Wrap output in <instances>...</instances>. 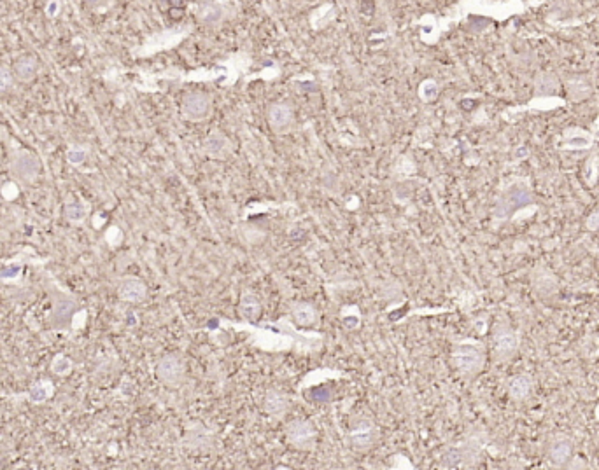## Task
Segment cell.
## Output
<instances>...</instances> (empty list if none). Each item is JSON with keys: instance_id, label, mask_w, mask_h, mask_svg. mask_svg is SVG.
I'll return each instance as SVG.
<instances>
[{"instance_id": "17", "label": "cell", "mask_w": 599, "mask_h": 470, "mask_svg": "<svg viewBox=\"0 0 599 470\" xmlns=\"http://www.w3.org/2000/svg\"><path fill=\"white\" fill-rule=\"evenodd\" d=\"M65 221L72 225H84L90 217V205L84 199H75V201L67 203L63 208Z\"/></svg>"}, {"instance_id": "22", "label": "cell", "mask_w": 599, "mask_h": 470, "mask_svg": "<svg viewBox=\"0 0 599 470\" xmlns=\"http://www.w3.org/2000/svg\"><path fill=\"white\" fill-rule=\"evenodd\" d=\"M37 75V60L23 56L14 63V77L20 82H30Z\"/></svg>"}, {"instance_id": "15", "label": "cell", "mask_w": 599, "mask_h": 470, "mask_svg": "<svg viewBox=\"0 0 599 470\" xmlns=\"http://www.w3.org/2000/svg\"><path fill=\"white\" fill-rule=\"evenodd\" d=\"M592 145V135L587 133L585 129L573 128L566 129L563 133V144L561 147L566 149V151H584Z\"/></svg>"}, {"instance_id": "28", "label": "cell", "mask_w": 599, "mask_h": 470, "mask_svg": "<svg viewBox=\"0 0 599 470\" xmlns=\"http://www.w3.org/2000/svg\"><path fill=\"white\" fill-rule=\"evenodd\" d=\"M20 196V187L16 182H4L2 190H0V198H4L5 201H12Z\"/></svg>"}, {"instance_id": "16", "label": "cell", "mask_w": 599, "mask_h": 470, "mask_svg": "<svg viewBox=\"0 0 599 470\" xmlns=\"http://www.w3.org/2000/svg\"><path fill=\"white\" fill-rule=\"evenodd\" d=\"M291 317H293V320L296 325H302V327L318 325V322H319L318 308L310 303L293 304V306H291Z\"/></svg>"}, {"instance_id": "9", "label": "cell", "mask_w": 599, "mask_h": 470, "mask_svg": "<svg viewBox=\"0 0 599 470\" xmlns=\"http://www.w3.org/2000/svg\"><path fill=\"white\" fill-rule=\"evenodd\" d=\"M211 109V98L205 93H202V91H191V93H188L183 98V103H180V112L191 123H200V121L207 119Z\"/></svg>"}, {"instance_id": "27", "label": "cell", "mask_w": 599, "mask_h": 470, "mask_svg": "<svg viewBox=\"0 0 599 470\" xmlns=\"http://www.w3.org/2000/svg\"><path fill=\"white\" fill-rule=\"evenodd\" d=\"M14 79L16 77L12 75V71L9 66L0 65V93L11 90L12 86H14Z\"/></svg>"}, {"instance_id": "12", "label": "cell", "mask_w": 599, "mask_h": 470, "mask_svg": "<svg viewBox=\"0 0 599 470\" xmlns=\"http://www.w3.org/2000/svg\"><path fill=\"white\" fill-rule=\"evenodd\" d=\"M118 297L123 303H144L145 297H148V285L137 276H125L118 284Z\"/></svg>"}, {"instance_id": "6", "label": "cell", "mask_w": 599, "mask_h": 470, "mask_svg": "<svg viewBox=\"0 0 599 470\" xmlns=\"http://www.w3.org/2000/svg\"><path fill=\"white\" fill-rule=\"evenodd\" d=\"M286 441L298 451H312L318 444V432L310 421L296 418L286 425Z\"/></svg>"}, {"instance_id": "20", "label": "cell", "mask_w": 599, "mask_h": 470, "mask_svg": "<svg viewBox=\"0 0 599 470\" xmlns=\"http://www.w3.org/2000/svg\"><path fill=\"white\" fill-rule=\"evenodd\" d=\"M239 313L242 319L246 320H256L261 315V301L252 292H246L240 295L239 301Z\"/></svg>"}, {"instance_id": "18", "label": "cell", "mask_w": 599, "mask_h": 470, "mask_svg": "<svg viewBox=\"0 0 599 470\" xmlns=\"http://www.w3.org/2000/svg\"><path fill=\"white\" fill-rule=\"evenodd\" d=\"M196 18H198L200 23L207 25V27H215V25L223 21L224 9L218 2H204L196 9Z\"/></svg>"}, {"instance_id": "8", "label": "cell", "mask_w": 599, "mask_h": 470, "mask_svg": "<svg viewBox=\"0 0 599 470\" xmlns=\"http://www.w3.org/2000/svg\"><path fill=\"white\" fill-rule=\"evenodd\" d=\"M156 376L163 385L176 388L186 380V362L177 354L163 355L156 365Z\"/></svg>"}, {"instance_id": "14", "label": "cell", "mask_w": 599, "mask_h": 470, "mask_svg": "<svg viewBox=\"0 0 599 470\" xmlns=\"http://www.w3.org/2000/svg\"><path fill=\"white\" fill-rule=\"evenodd\" d=\"M204 151L212 160H226L231 151L230 138L223 132H220V129H214L205 138Z\"/></svg>"}, {"instance_id": "24", "label": "cell", "mask_w": 599, "mask_h": 470, "mask_svg": "<svg viewBox=\"0 0 599 470\" xmlns=\"http://www.w3.org/2000/svg\"><path fill=\"white\" fill-rule=\"evenodd\" d=\"M49 369H51V373L55 374V376L65 378L72 373V369H74V362H72L71 357H67L65 354H56L55 357H53Z\"/></svg>"}, {"instance_id": "21", "label": "cell", "mask_w": 599, "mask_h": 470, "mask_svg": "<svg viewBox=\"0 0 599 470\" xmlns=\"http://www.w3.org/2000/svg\"><path fill=\"white\" fill-rule=\"evenodd\" d=\"M548 455H550V460H552L556 465H564V463H568L573 455L572 441L566 439V437H559V439H556L552 444H550Z\"/></svg>"}, {"instance_id": "7", "label": "cell", "mask_w": 599, "mask_h": 470, "mask_svg": "<svg viewBox=\"0 0 599 470\" xmlns=\"http://www.w3.org/2000/svg\"><path fill=\"white\" fill-rule=\"evenodd\" d=\"M44 260L39 259L32 249L21 250L12 259H5L0 264V284H20L23 278V269L27 264H43Z\"/></svg>"}, {"instance_id": "10", "label": "cell", "mask_w": 599, "mask_h": 470, "mask_svg": "<svg viewBox=\"0 0 599 470\" xmlns=\"http://www.w3.org/2000/svg\"><path fill=\"white\" fill-rule=\"evenodd\" d=\"M519 350V336L510 327L497 325L493 332V351L497 360H508Z\"/></svg>"}, {"instance_id": "3", "label": "cell", "mask_w": 599, "mask_h": 470, "mask_svg": "<svg viewBox=\"0 0 599 470\" xmlns=\"http://www.w3.org/2000/svg\"><path fill=\"white\" fill-rule=\"evenodd\" d=\"M484 360H486V355L478 343L461 341L456 343L452 348V364L458 373L466 378L477 376L484 367Z\"/></svg>"}, {"instance_id": "32", "label": "cell", "mask_w": 599, "mask_h": 470, "mask_svg": "<svg viewBox=\"0 0 599 470\" xmlns=\"http://www.w3.org/2000/svg\"><path fill=\"white\" fill-rule=\"evenodd\" d=\"M591 219H594V221H587V225H589V227H591V230H596V227H598V224H599V214L592 215Z\"/></svg>"}, {"instance_id": "31", "label": "cell", "mask_w": 599, "mask_h": 470, "mask_svg": "<svg viewBox=\"0 0 599 470\" xmlns=\"http://www.w3.org/2000/svg\"><path fill=\"white\" fill-rule=\"evenodd\" d=\"M86 310H82V311H78V313H75V317L74 319H72V325H71V330H79L81 329L82 325H84V322H86Z\"/></svg>"}, {"instance_id": "33", "label": "cell", "mask_w": 599, "mask_h": 470, "mask_svg": "<svg viewBox=\"0 0 599 470\" xmlns=\"http://www.w3.org/2000/svg\"><path fill=\"white\" fill-rule=\"evenodd\" d=\"M2 186H4V179H2V175H0V190H2Z\"/></svg>"}, {"instance_id": "19", "label": "cell", "mask_w": 599, "mask_h": 470, "mask_svg": "<svg viewBox=\"0 0 599 470\" xmlns=\"http://www.w3.org/2000/svg\"><path fill=\"white\" fill-rule=\"evenodd\" d=\"M55 395V385L51 380H39L27 392V400L30 404H46Z\"/></svg>"}, {"instance_id": "5", "label": "cell", "mask_w": 599, "mask_h": 470, "mask_svg": "<svg viewBox=\"0 0 599 470\" xmlns=\"http://www.w3.org/2000/svg\"><path fill=\"white\" fill-rule=\"evenodd\" d=\"M531 199L532 195L528 186H524V184H513L497 199L494 219H497V221H506L510 215L521 210L522 206H528L531 203Z\"/></svg>"}, {"instance_id": "26", "label": "cell", "mask_w": 599, "mask_h": 470, "mask_svg": "<svg viewBox=\"0 0 599 470\" xmlns=\"http://www.w3.org/2000/svg\"><path fill=\"white\" fill-rule=\"evenodd\" d=\"M65 160H67V163L71 164V166H74V168L82 166V164H84V161L88 160V149L86 147H71L69 151H67Z\"/></svg>"}, {"instance_id": "11", "label": "cell", "mask_w": 599, "mask_h": 470, "mask_svg": "<svg viewBox=\"0 0 599 470\" xmlns=\"http://www.w3.org/2000/svg\"><path fill=\"white\" fill-rule=\"evenodd\" d=\"M268 125H270L272 132L275 135H286L291 132L294 123V112L293 107L286 101H277V103H272L270 109H268Z\"/></svg>"}, {"instance_id": "13", "label": "cell", "mask_w": 599, "mask_h": 470, "mask_svg": "<svg viewBox=\"0 0 599 470\" xmlns=\"http://www.w3.org/2000/svg\"><path fill=\"white\" fill-rule=\"evenodd\" d=\"M291 400L284 392L277 388L266 390L265 397H263V409L270 418L274 420H282L284 416L290 412Z\"/></svg>"}, {"instance_id": "4", "label": "cell", "mask_w": 599, "mask_h": 470, "mask_svg": "<svg viewBox=\"0 0 599 470\" xmlns=\"http://www.w3.org/2000/svg\"><path fill=\"white\" fill-rule=\"evenodd\" d=\"M379 427L368 416H357L349 425V444L356 451H370L375 447L379 443Z\"/></svg>"}, {"instance_id": "29", "label": "cell", "mask_w": 599, "mask_h": 470, "mask_svg": "<svg viewBox=\"0 0 599 470\" xmlns=\"http://www.w3.org/2000/svg\"><path fill=\"white\" fill-rule=\"evenodd\" d=\"M60 11H62V2H58V0L47 2L46 8H44V12H46L47 18H56L60 14Z\"/></svg>"}, {"instance_id": "1", "label": "cell", "mask_w": 599, "mask_h": 470, "mask_svg": "<svg viewBox=\"0 0 599 470\" xmlns=\"http://www.w3.org/2000/svg\"><path fill=\"white\" fill-rule=\"evenodd\" d=\"M43 166L40 160L34 152L20 147V145L11 144L9 149V173L12 177V182L20 186H32L39 179Z\"/></svg>"}, {"instance_id": "30", "label": "cell", "mask_w": 599, "mask_h": 470, "mask_svg": "<svg viewBox=\"0 0 599 470\" xmlns=\"http://www.w3.org/2000/svg\"><path fill=\"white\" fill-rule=\"evenodd\" d=\"M106 240L109 245H118L119 241H121V231H119V227H110L106 233Z\"/></svg>"}, {"instance_id": "2", "label": "cell", "mask_w": 599, "mask_h": 470, "mask_svg": "<svg viewBox=\"0 0 599 470\" xmlns=\"http://www.w3.org/2000/svg\"><path fill=\"white\" fill-rule=\"evenodd\" d=\"M49 297H51V313H49V325L55 332H69L72 325V319L78 313V299L71 292L62 290L53 285L49 287Z\"/></svg>"}, {"instance_id": "25", "label": "cell", "mask_w": 599, "mask_h": 470, "mask_svg": "<svg viewBox=\"0 0 599 470\" xmlns=\"http://www.w3.org/2000/svg\"><path fill=\"white\" fill-rule=\"evenodd\" d=\"M438 93H440V88H438V82H436V81H433V79H426V81L421 82V86H419V98L423 101L430 103V101L436 100Z\"/></svg>"}, {"instance_id": "23", "label": "cell", "mask_w": 599, "mask_h": 470, "mask_svg": "<svg viewBox=\"0 0 599 470\" xmlns=\"http://www.w3.org/2000/svg\"><path fill=\"white\" fill-rule=\"evenodd\" d=\"M531 388L532 380L529 376H526V374H519V376L512 378L508 383V393L515 400H524L531 393Z\"/></svg>"}]
</instances>
